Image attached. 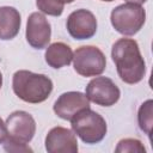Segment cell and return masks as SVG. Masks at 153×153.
Wrapping results in <instances>:
<instances>
[{
  "mask_svg": "<svg viewBox=\"0 0 153 153\" xmlns=\"http://www.w3.org/2000/svg\"><path fill=\"white\" fill-rule=\"evenodd\" d=\"M25 36L27 43L35 49L48 47L51 37V26L44 14L33 12L27 17Z\"/></svg>",
  "mask_w": 153,
  "mask_h": 153,
  "instance_id": "9",
  "label": "cell"
},
{
  "mask_svg": "<svg viewBox=\"0 0 153 153\" xmlns=\"http://www.w3.org/2000/svg\"><path fill=\"white\" fill-rule=\"evenodd\" d=\"M100 1H106V2H111V1H115V0H100Z\"/></svg>",
  "mask_w": 153,
  "mask_h": 153,
  "instance_id": "22",
  "label": "cell"
},
{
  "mask_svg": "<svg viewBox=\"0 0 153 153\" xmlns=\"http://www.w3.org/2000/svg\"><path fill=\"white\" fill-rule=\"evenodd\" d=\"M61 1H62L63 4H72L74 0H61Z\"/></svg>",
  "mask_w": 153,
  "mask_h": 153,
  "instance_id": "20",
  "label": "cell"
},
{
  "mask_svg": "<svg viewBox=\"0 0 153 153\" xmlns=\"http://www.w3.org/2000/svg\"><path fill=\"white\" fill-rule=\"evenodd\" d=\"M1 86H2V74L0 72V88H1Z\"/></svg>",
  "mask_w": 153,
  "mask_h": 153,
  "instance_id": "21",
  "label": "cell"
},
{
  "mask_svg": "<svg viewBox=\"0 0 153 153\" xmlns=\"http://www.w3.org/2000/svg\"><path fill=\"white\" fill-rule=\"evenodd\" d=\"M36 6L44 14L59 17L63 12L65 4L61 0H36Z\"/></svg>",
  "mask_w": 153,
  "mask_h": 153,
  "instance_id": "15",
  "label": "cell"
},
{
  "mask_svg": "<svg viewBox=\"0 0 153 153\" xmlns=\"http://www.w3.org/2000/svg\"><path fill=\"white\" fill-rule=\"evenodd\" d=\"M71 126L75 135L88 145L100 142L108 131L106 122L103 116L90 108L76 112L71 118Z\"/></svg>",
  "mask_w": 153,
  "mask_h": 153,
  "instance_id": "3",
  "label": "cell"
},
{
  "mask_svg": "<svg viewBox=\"0 0 153 153\" xmlns=\"http://www.w3.org/2000/svg\"><path fill=\"white\" fill-rule=\"evenodd\" d=\"M85 94L88 100L93 102L97 105L112 106L118 102L121 91L110 78L97 75L87 84Z\"/></svg>",
  "mask_w": 153,
  "mask_h": 153,
  "instance_id": "7",
  "label": "cell"
},
{
  "mask_svg": "<svg viewBox=\"0 0 153 153\" xmlns=\"http://www.w3.org/2000/svg\"><path fill=\"white\" fill-rule=\"evenodd\" d=\"M7 141L29 143L36 133V121L33 117L23 110L13 111L6 118Z\"/></svg>",
  "mask_w": 153,
  "mask_h": 153,
  "instance_id": "6",
  "label": "cell"
},
{
  "mask_svg": "<svg viewBox=\"0 0 153 153\" xmlns=\"http://www.w3.org/2000/svg\"><path fill=\"white\" fill-rule=\"evenodd\" d=\"M87 108H90V100L85 93L79 91H68L59 96L54 103L53 110L57 117L71 121L76 112Z\"/></svg>",
  "mask_w": 153,
  "mask_h": 153,
  "instance_id": "11",
  "label": "cell"
},
{
  "mask_svg": "<svg viewBox=\"0 0 153 153\" xmlns=\"http://www.w3.org/2000/svg\"><path fill=\"white\" fill-rule=\"evenodd\" d=\"M115 151L117 153H126V152H129V153H145L146 152V148L145 146L142 145V142L137 139H131V137H127V139H122L118 141Z\"/></svg>",
  "mask_w": 153,
  "mask_h": 153,
  "instance_id": "16",
  "label": "cell"
},
{
  "mask_svg": "<svg viewBox=\"0 0 153 153\" xmlns=\"http://www.w3.org/2000/svg\"><path fill=\"white\" fill-rule=\"evenodd\" d=\"M66 26L72 38L88 39L97 32V19L91 11L79 8L68 16Z\"/></svg>",
  "mask_w": 153,
  "mask_h": 153,
  "instance_id": "8",
  "label": "cell"
},
{
  "mask_svg": "<svg viewBox=\"0 0 153 153\" xmlns=\"http://www.w3.org/2000/svg\"><path fill=\"white\" fill-rule=\"evenodd\" d=\"M111 57L120 79L126 84H137L146 74V63L139 44L133 38H120L111 48Z\"/></svg>",
  "mask_w": 153,
  "mask_h": 153,
  "instance_id": "1",
  "label": "cell"
},
{
  "mask_svg": "<svg viewBox=\"0 0 153 153\" xmlns=\"http://www.w3.org/2000/svg\"><path fill=\"white\" fill-rule=\"evenodd\" d=\"M110 22L112 27L123 36H134L146 22V11L141 5L126 2L111 11Z\"/></svg>",
  "mask_w": 153,
  "mask_h": 153,
  "instance_id": "4",
  "label": "cell"
},
{
  "mask_svg": "<svg viewBox=\"0 0 153 153\" xmlns=\"http://www.w3.org/2000/svg\"><path fill=\"white\" fill-rule=\"evenodd\" d=\"M45 62L55 69L68 66L73 60L72 48L63 42H55L48 45L44 53Z\"/></svg>",
  "mask_w": 153,
  "mask_h": 153,
  "instance_id": "13",
  "label": "cell"
},
{
  "mask_svg": "<svg viewBox=\"0 0 153 153\" xmlns=\"http://www.w3.org/2000/svg\"><path fill=\"white\" fill-rule=\"evenodd\" d=\"M20 13L12 6L0 7V39L8 41L14 38L20 30Z\"/></svg>",
  "mask_w": 153,
  "mask_h": 153,
  "instance_id": "12",
  "label": "cell"
},
{
  "mask_svg": "<svg viewBox=\"0 0 153 153\" xmlns=\"http://www.w3.org/2000/svg\"><path fill=\"white\" fill-rule=\"evenodd\" d=\"M4 149L7 152H16V153H20V152H32V149L27 146V143H19V142H11L5 140L4 141Z\"/></svg>",
  "mask_w": 153,
  "mask_h": 153,
  "instance_id": "17",
  "label": "cell"
},
{
  "mask_svg": "<svg viewBox=\"0 0 153 153\" xmlns=\"http://www.w3.org/2000/svg\"><path fill=\"white\" fill-rule=\"evenodd\" d=\"M74 71L81 76L100 75L106 67V59L104 53L94 45H82L76 48L73 53Z\"/></svg>",
  "mask_w": 153,
  "mask_h": 153,
  "instance_id": "5",
  "label": "cell"
},
{
  "mask_svg": "<svg viewBox=\"0 0 153 153\" xmlns=\"http://www.w3.org/2000/svg\"><path fill=\"white\" fill-rule=\"evenodd\" d=\"M137 123L140 129L151 136L152 133V126H153V100L147 99L143 102L137 111Z\"/></svg>",
  "mask_w": 153,
  "mask_h": 153,
  "instance_id": "14",
  "label": "cell"
},
{
  "mask_svg": "<svg viewBox=\"0 0 153 153\" xmlns=\"http://www.w3.org/2000/svg\"><path fill=\"white\" fill-rule=\"evenodd\" d=\"M127 2H131V4H136V5H142L145 4L147 0H126Z\"/></svg>",
  "mask_w": 153,
  "mask_h": 153,
  "instance_id": "19",
  "label": "cell"
},
{
  "mask_svg": "<svg viewBox=\"0 0 153 153\" xmlns=\"http://www.w3.org/2000/svg\"><path fill=\"white\" fill-rule=\"evenodd\" d=\"M44 143L48 153H76L79 149L75 133L65 127L51 128Z\"/></svg>",
  "mask_w": 153,
  "mask_h": 153,
  "instance_id": "10",
  "label": "cell"
},
{
  "mask_svg": "<svg viewBox=\"0 0 153 153\" xmlns=\"http://www.w3.org/2000/svg\"><path fill=\"white\" fill-rule=\"evenodd\" d=\"M7 137V129H6V124L2 121V118L0 117V143H4V141Z\"/></svg>",
  "mask_w": 153,
  "mask_h": 153,
  "instance_id": "18",
  "label": "cell"
},
{
  "mask_svg": "<svg viewBox=\"0 0 153 153\" xmlns=\"http://www.w3.org/2000/svg\"><path fill=\"white\" fill-rule=\"evenodd\" d=\"M53 81L44 74L20 69L13 74L12 88L14 94L31 104H38L48 99L53 91Z\"/></svg>",
  "mask_w": 153,
  "mask_h": 153,
  "instance_id": "2",
  "label": "cell"
}]
</instances>
